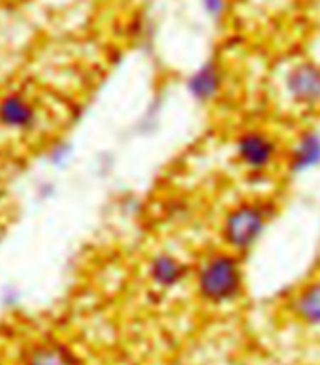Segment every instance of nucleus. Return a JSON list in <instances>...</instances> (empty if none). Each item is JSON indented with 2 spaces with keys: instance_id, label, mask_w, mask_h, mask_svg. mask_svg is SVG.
<instances>
[{
  "instance_id": "obj_1",
  "label": "nucleus",
  "mask_w": 320,
  "mask_h": 365,
  "mask_svg": "<svg viewBox=\"0 0 320 365\" xmlns=\"http://www.w3.org/2000/svg\"><path fill=\"white\" fill-rule=\"evenodd\" d=\"M195 292L200 302L213 309L230 307L242 299L245 269L242 256L228 249L211 251L192 269Z\"/></svg>"
},
{
  "instance_id": "obj_2",
  "label": "nucleus",
  "mask_w": 320,
  "mask_h": 365,
  "mask_svg": "<svg viewBox=\"0 0 320 365\" xmlns=\"http://www.w3.org/2000/svg\"><path fill=\"white\" fill-rule=\"evenodd\" d=\"M275 205L266 198H245L226 209L219 225L222 249L247 255L260 243L273 219Z\"/></svg>"
},
{
  "instance_id": "obj_3",
  "label": "nucleus",
  "mask_w": 320,
  "mask_h": 365,
  "mask_svg": "<svg viewBox=\"0 0 320 365\" xmlns=\"http://www.w3.org/2000/svg\"><path fill=\"white\" fill-rule=\"evenodd\" d=\"M234 157L249 178H264L281 158V143L264 128H245L234 140Z\"/></svg>"
},
{
  "instance_id": "obj_4",
  "label": "nucleus",
  "mask_w": 320,
  "mask_h": 365,
  "mask_svg": "<svg viewBox=\"0 0 320 365\" xmlns=\"http://www.w3.org/2000/svg\"><path fill=\"white\" fill-rule=\"evenodd\" d=\"M192 269L195 267H190V264H187L181 256L170 251H158L149 256L145 277L155 290L166 294L183 287V282L192 277Z\"/></svg>"
},
{
  "instance_id": "obj_5",
  "label": "nucleus",
  "mask_w": 320,
  "mask_h": 365,
  "mask_svg": "<svg viewBox=\"0 0 320 365\" xmlns=\"http://www.w3.org/2000/svg\"><path fill=\"white\" fill-rule=\"evenodd\" d=\"M283 89L294 106L313 110L320 106V66L309 61L290 66L284 73Z\"/></svg>"
},
{
  "instance_id": "obj_6",
  "label": "nucleus",
  "mask_w": 320,
  "mask_h": 365,
  "mask_svg": "<svg viewBox=\"0 0 320 365\" xmlns=\"http://www.w3.org/2000/svg\"><path fill=\"white\" fill-rule=\"evenodd\" d=\"M185 89L196 104H211L221 96L222 89H224V70L213 58L205 61L187 78Z\"/></svg>"
},
{
  "instance_id": "obj_7",
  "label": "nucleus",
  "mask_w": 320,
  "mask_h": 365,
  "mask_svg": "<svg viewBox=\"0 0 320 365\" xmlns=\"http://www.w3.org/2000/svg\"><path fill=\"white\" fill-rule=\"evenodd\" d=\"M320 168V130L305 128L292 141L287 153V170L292 175L315 172Z\"/></svg>"
},
{
  "instance_id": "obj_8",
  "label": "nucleus",
  "mask_w": 320,
  "mask_h": 365,
  "mask_svg": "<svg viewBox=\"0 0 320 365\" xmlns=\"http://www.w3.org/2000/svg\"><path fill=\"white\" fill-rule=\"evenodd\" d=\"M38 125V110L21 93H8L0 98V126L11 132H31Z\"/></svg>"
},
{
  "instance_id": "obj_9",
  "label": "nucleus",
  "mask_w": 320,
  "mask_h": 365,
  "mask_svg": "<svg viewBox=\"0 0 320 365\" xmlns=\"http://www.w3.org/2000/svg\"><path fill=\"white\" fill-rule=\"evenodd\" d=\"M290 317L304 328H320V279L305 282L298 292L290 297Z\"/></svg>"
},
{
  "instance_id": "obj_10",
  "label": "nucleus",
  "mask_w": 320,
  "mask_h": 365,
  "mask_svg": "<svg viewBox=\"0 0 320 365\" xmlns=\"http://www.w3.org/2000/svg\"><path fill=\"white\" fill-rule=\"evenodd\" d=\"M25 365H85V361L68 343L48 339L26 350Z\"/></svg>"
},
{
  "instance_id": "obj_11",
  "label": "nucleus",
  "mask_w": 320,
  "mask_h": 365,
  "mask_svg": "<svg viewBox=\"0 0 320 365\" xmlns=\"http://www.w3.org/2000/svg\"><path fill=\"white\" fill-rule=\"evenodd\" d=\"M205 14L210 17H221L226 8V0H202Z\"/></svg>"
},
{
  "instance_id": "obj_12",
  "label": "nucleus",
  "mask_w": 320,
  "mask_h": 365,
  "mask_svg": "<svg viewBox=\"0 0 320 365\" xmlns=\"http://www.w3.org/2000/svg\"><path fill=\"white\" fill-rule=\"evenodd\" d=\"M70 145H66V143H63V145H58L55 151H53V162H57V164H63L66 158L70 157Z\"/></svg>"
},
{
  "instance_id": "obj_13",
  "label": "nucleus",
  "mask_w": 320,
  "mask_h": 365,
  "mask_svg": "<svg viewBox=\"0 0 320 365\" xmlns=\"http://www.w3.org/2000/svg\"><path fill=\"white\" fill-rule=\"evenodd\" d=\"M226 365H249V364H247V361H242V360H232V361H228Z\"/></svg>"
},
{
  "instance_id": "obj_14",
  "label": "nucleus",
  "mask_w": 320,
  "mask_h": 365,
  "mask_svg": "<svg viewBox=\"0 0 320 365\" xmlns=\"http://www.w3.org/2000/svg\"><path fill=\"white\" fill-rule=\"evenodd\" d=\"M0 365H2V356H0Z\"/></svg>"
}]
</instances>
